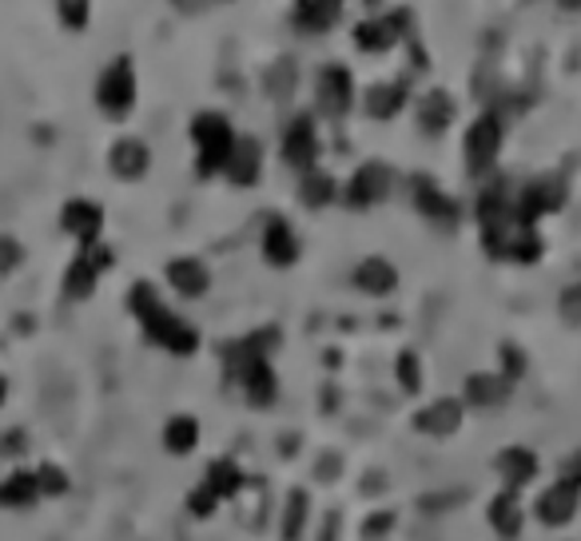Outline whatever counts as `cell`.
I'll list each match as a JSON object with an SVG mask.
<instances>
[{
    "label": "cell",
    "mask_w": 581,
    "mask_h": 541,
    "mask_svg": "<svg viewBox=\"0 0 581 541\" xmlns=\"http://www.w3.org/2000/svg\"><path fill=\"white\" fill-rule=\"evenodd\" d=\"M128 311L140 319L148 343L163 346V351H172V355H180V358L199 351V331L191 323H184L180 315H172V307H163V299L156 295L151 283H136V287L128 291Z\"/></svg>",
    "instance_id": "1"
},
{
    "label": "cell",
    "mask_w": 581,
    "mask_h": 541,
    "mask_svg": "<svg viewBox=\"0 0 581 541\" xmlns=\"http://www.w3.org/2000/svg\"><path fill=\"white\" fill-rule=\"evenodd\" d=\"M478 228H482V247L494 259H506V243L514 235V184L506 175H494L490 187L478 196Z\"/></svg>",
    "instance_id": "2"
},
{
    "label": "cell",
    "mask_w": 581,
    "mask_h": 541,
    "mask_svg": "<svg viewBox=\"0 0 581 541\" xmlns=\"http://www.w3.org/2000/svg\"><path fill=\"white\" fill-rule=\"evenodd\" d=\"M191 139H196V172L199 180H208V175L223 172L227 168V160H232V148H235V127L232 120L223 112H199L196 120H191Z\"/></svg>",
    "instance_id": "3"
},
{
    "label": "cell",
    "mask_w": 581,
    "mask_h": 541,
    "mask_svg": "<svg viewBox=\"0 0 581 541\" xmlns=\"http://www.w3.org/2000/svg\"><path fill=\"white\" fill-rule=\"evenodd\" d=\"M566 199H570V184L561 175H537L514 192V228H534L542 216L566 208Z\"/></svg>",
    "instance_id": "4"
},
{
    "label": "cell",
    "mask_w": 581,
    "mask_h": 541,
    "mask_svg": "<svg viewBox=\"0 0 581 541\" xmlns=\"http://www.w3.org/2000/svg\"><path fill=\"white\" fill-rule=\"evenodd\" d=\"M498 148H502V115L486 108L474 124L466 127V139H462L466 172L474 175V180L490 175L494 172V160H498Z\"/></svg>",
    "instance_id": "5"
},
{
    "label": "cell",
    "mask_w": 581,
    "mask_h": 541,
    "mask_svg": "<svg viewBox=\"0 0 581 541\" xmlns=\"http://www.w3.org/2000/svg\"><path fill=\"white\" fill-rule=\"evenodd\" d=\"M96 104L108 112V120H124L136 108V69L128 57H116L96 81Z\"/></svg>",
    "instance_id": "6"
},
{
    "label": "cell",
    "mask_w": 581,
    "mask_h": 541,
    "mask_svg": "<svg viewBox=\"0 0 581 541\" xmlns=\"http://www.w3.org/2000/svg\"><path fill=\"white\" fill-rule=\"evenodd\" d=\"M395 192V168L383 160H367L347 184V208L350 211H371L374 204H386Z\"/></svg>",
    "instance_id": "7"
},
{
    "label": "cell",
    "mask_w": 581,
    "mask_h": 541,
    "mask_svg": "<svg viewBox=\"0 0 581 541\" xmlns=\"http://www.w3.org/2000/svg\"><path fill=\"white\" fill-rule=\"evenodd\" d=\"M280 343V327H263V331L247 334V339H235V343L223 346V367H227V379L244 382L247 370H256L259 362H268V351Z\"/></svg>",
    "instance_id": "8"
},
{
    "label": "cell",
    "mask_w": 581,
    "mask_h": 541,
    "mask_svg": "<svg viewBox=\"0 0 581 541\" xmlns=\"http://www.w3.org/2000/svg\"><path fill=\"white\" fill-rule=\"evenodd\" d=\"M314 100L326 120H343L355 104V76L343 64H323L319 81H314Z\"/></svg>",
    "instance_id": "9"
},
{
    "label": "cell",
    "mask_w": 581,
    "mask_h": 541,
    "mask_svg": "<svg viewBox=\"0 0 581 541\" xmlns=\"http://www.w3.org/2000/svg\"><path fill=\"white\" fill-rule=\"evenodd\" d=\"M283 160L299 172H311L314 160H319V136H314V120L307 112H299L287 124V136H283Z\"/></svg>",
    "instance_id": "10"
},
{
    "label": "cell",
    "mask_w": 581,
    "mask_h": 541,
    "mask_svg": "<svg viewBox=\"0 0 581 541\" xmlns=\"http://www.w3.org/2000/svg\"><path fill=\"white\" fill-rule=\"evenodd\" d=\"M60 228L76 235L81 247H96L100 243V231H104V208L92 204V199H69L64 211H60Z\"/></svg>",
    "instance_id": "11"
},
{
    "label": "cell",
    "mask_w": 581,
    "mask_h": 541,
    "mask_svg": "<svg viewBox=\"0 0 581 541\" xmlns=\"http://www.w3.org/2000/svg\"><path fill=\"white\" fill-rule=\"evenodd\" d=\"M578 506H581V490L558 478V482L549 485L546 494L537 497V521H542V526H549V530L570 526L573 514H578Z\"/></svg>",
    "instance_id": "12"
},
{
    "label": "cell",
    "mask_w": 581,
    "mask_h": 541,
    "mask_svg": "<svg viewBox=\"0 0 581 541\" xmlns=\"http://www.w3.org/2000/svg\"><path fill=\"white\" fill-rule=\"evenodd\" d=\"M415 208H419L427 219H434V223H442V228H454V223H458V216H462L458 199L446 196V192L434 184L431 175H415Z\"/></svg>",
    "instance_id": "13"
},
{
    "label": "cell",
    "mask_w": 581,
    "mask_h": 541,
    "mask_svg": "<svg viewBox=\"0 0 581 541\" xmlns=\"http://www.w3.org/2000/svg\"><path fill=\"white\" fill-rule=\"evenodd\" d=\"M494 470H498V478L506 482V490H510V494H518L522 485L534 482L537 454H534V450H526V446H506L498 458H494Z\"/></svg>",
    "instance_id": "14"
},
{
    "label": "cell",
    "mask_w": 581,
    "mask_h": 541,
    "mask_svg": "<svg viewBox=\"0 0 581 541\" xmlns=\"http://www.w3.org/2000/svg\"><path fill=\"white\" fill-rule=\"evenodd\" d=\"M108 168H112V175H120V180H144L151 168V151L144 139L128 136V139H116L112 144V151H108Z\"/></svg>",
    "instance_id": "15"
},
{
    "label": "cell",
    "mask_w": 581,
    "mask_h": 541,
    "mask_svg": "<svg viewBox=\"0 0 581 541\" xmlns=\"http://www.w3.org/2000/svg\"><path fill=\"white\" fill-rule=\"evenodd\" d=\"M458 427H462V403L458 398H438V403L422 406L419 415H415V430L419 434L450 438L458 434Z\"/></svg>",
    "instance_id": "16"
},
{
    "label": "cell",
    "mask_w": 581,
    "mask_h": 541,
    "mask_svg": "<svg viewBox=\"0 0 581 541\" xmlns=\"http://www.w3.org/2000/svg\"><path fill=\"white\" fill-rule=\"evenodd\" d=\"M343 16V4L338 0H302L290 9V24L307 36H319V33H331Z\"/></svg>",
    "instance_id": "17"
},
{
    "label": "cell",
    "mask_w": 581,
    "mask_h": 541,
    "mask_svg": "<svg viewBox=\"0 0 581 541\" xmlns=\"http://www.w3.org/2000/svg\"><path fill=\"white\" fill-rule=\"evenodd\" d=\"M259 168H263V144L256 136H239L232 148V160H227V180L239 187H251L259 180Z\"/></svg>",
    "instance_id": "18"
},
{
    "label": "cell",
    "mask_w": 581,
    "mask_h": 541,
    "mask_svg": "<svg viewBox=\"0 0 581 541\" xmlns=\"http://www.w3.org/2000/svg\"><path fill=\"white\" fill-rule=\"evenodd\" d=\"M263 259L271 267H290L299 259V235L290 231L287 219H268V228H263Z\"/></svg>",
    "instance_id": "19"
},
{
    "label": "cell",
    "mask_w": 581,
    "mask_h": 541,
    "mask_svg": "<svg viewBox=\"0 0 581 541\" xmlns=\"http://www.w3.org/2000/svg\"><path fill=\"white\" fill-rule=\"evenodd\" d=\"M454 115H458V104H454V96L446 88H431L419 100V127L427 136H442L454 124Z\"/></svg>",
    "instance_id": "20"
},
{
    "label": "cell",
    "mask_w": 581,
    "mask_h": 541,
    "mask_svg": "<svg viewBox=\"0 0 581 541\" xmlns=\"http://www.w3.org/2000/svg\"><path fill=\"white\" fill-rule=\"evenodd\" d=\"M355 287L362 291V295H374V299H383V295H391V291L398 287V271L395 263H386V259H362L359 267H355Z\"/></svg>",
    "instance_id": "21"
},
{
    "label": "cell",
    "mask_w": 581,
    "mask_h": 541,
    "mask_svg": "<svg viewBox=\"0 0 581 541\" xmlns=\"http://www.w3.org/2000/svg\"><path fill=\"white\" fill-rule=\"evenodd\" d=\"M168 283H172V291H180L184 299H199V295L211 287V275H208V267H203V259H172V263H168Z\"/></svg>",
    "instance_id": "22"
},
{
    "label": "cell",
    "mask_w": 581,
    "mask_h": 541,
    "mask_svg": "<svg viewBox=\"0 0 581 541\" xmlns=\"http://www.w3.org/2000/svg\"><path fill=\"white\" fill-rule=\"evenodd\" d=\"M295 88H299V60L295 57L271 60L268 72H263V93H268V100L287 104L290 96H295Z\"/></svg>",
    "instance_id": "23"
},
{
    "label": "cell",
    "mask_w": 581,
    "mask_h": 541,
    "mask_svg": "<svg viewBox=\"0 0 581 541\" xmlns=\"http://www.w3.org/2000/svg\"><path fill=\"white\" fill-rule=\"evenodd\" d=\"M486 518L502 538H518V533L526 530V514H522V506H518V494H510V490H502V494L490 497Z\"/></svg>",
    "instance_id": "24"
},
{
    "label": "cell",
    "mask_w": 581,
    "mask_h": 541,
    "mask_svg": "<svg viewBox=\"0 0 581 541\" xmlns=\"http://www.w3.org/2000/svg\"><path fill=\"white\" fill-rule=\"evenodd\" d=\"M96 279H100V267L88 259V251H81L76 259L69 263V271H64V299H92L96 295Z\"/></svg>",
    "instance_id": "25"
},
{
    "label": "cell",
    "mask_w": 581,
    "mask_h": 541,
    "mask_svg": "<svg viewBox=\"0 0 581 541\" xmlns=\"http://www.w3.org/2000/svg\"><path fill=\"white\" fill-rule=\"evenodd\" d=\"M407 96H410V88H407L403 81H395V84H374V88H367L362 104H367V115H374V120H391L395 112H403Z\"/></svg>",
    "instance_id": "26"
},
{
    "label": "cell",
    "mask_w": 581,
    "mask_h": 541,
    "mask_svg": "<svg viewBox=\"0 0 581 541\" xmlns=\"http://www.w3.org/2000/svg\"><path fill=\"white\" fill-rule=\"evenodd\" d=\"M510 398V382L502 379V374H494V370H478V374H470L466 379V403L474 406H498Z\"/></svg>",
    "instance_id": "27"
},
{
    "label": "cell",
    "mask_w": 581,
    "mask_h": 541,
    "mask_svg": "<svg viewBox=\"0 0 581 541\" xmlns=\"http://www.w3.org/2000/svg\"><path fill=\"white\" fill-rule=\"evenodd\" d=\"M335 196H338V187H335V180H331L326 172L311 168V172L299 175V204H302V208H311V211L331 208V204H335Z\"/></svg>",
    "instance_id": "28"
},
{
    "label": "cell",
    "mask_w": 581,
    "mask_h": 541,
    "mask_svg": "<svg viewBox=\"0 0 581 541\" xmlns=\"http://www.w3.org/2000/svg\"><path fill=\"white\" fill-rule=\"evenodd\" d=\"M40 497V485H36V470H12L4 482H0V506H33Z\"/></svg>",
    "instance_id": "29"
},
{
    "label": "cell",
    "mask_w": 581,
    "mask_h": 541,
    "mask_svg": "<svg viewBox=\"0 0 581 541\" xmlns=\"http://www.w3.org/2000/svg\"><path fill=\"white\" fill-rule=\"evenodd\" d=\"M199 446V422L191 415H175L168 427H163V450L168 454H191Z\"/></svg>",
    "instance_id": "30"
},
{
    "label": "cell",
    "mask_w": 581,
    "mask_h": 541,
    "mask_svg": "<svg viewBox=\"0 0 581 541\" xmlns=\"http://www.w3.org/2000/svg\"><path fill=\"white\" fill-rule=\"evenodd\" d=\"M239 386L247 391L251 406H271V403H275V394H280V382H275V370H271V362H259L256 370H247Z\"/></svg>",
    "instance_id": "31"
},
{
    "label": "cell",
    "mask_w": 581,
    "mask_h": 541,
    "mask_svg": "<svg viewBox=\"0 0 581 541\" xmlns=\"http://www.w3.org/2000/svg\"><path fill=\"white\" fill-rule=\"evenodd\" d=\"M506 259H514V263H537L542 259V235H537V228H514L510 243H506Z\"/></svg>",
    "instance_id": "32"
},
{
    "label": "cell",
    "mask_w": 581,
    "mask_h": 541,
    "mask_svg": "<svg viewBox=\"0 0 581 541\" xmlns=\"http://www.w3.org/2000/svg\"><path fill=\"white\" fill-rule=\"evenodd\" d=\"M203 485H208L215 497H235L239 494V485H244V474L235 470V462H211L208 466V478H203Z\"/></svg>",
    "instance_id": "33"
},
{
    "label": "cell",
    "mask_w": 581,
    "mask_h": 541,
    "mask_svg": "<svg viewBox=\"0 0 581 541\" xmlns=\"http://www.w3.org/2000/svg\"><path fill=\"white\" fill-rule=\"evenodd\" d=\"M307 514H311V497H307V490H290L287 514H283V541H299L302 526H307Z\"/></svg>",
    "instance_id": "34"
},
{
    "label": "cell",
    "mask_w": 581,
    "mask_h": 541,
    "mask_svg": "<svg viewBox=\"0 0 581 541\" xmlns=\"http://www.w3.org/2000/svg\"><path fill=\"white\" fill-rule=\"evenodd\" d=\"M395 379H398V386H403L407 394L422 391V362H419V355H415V351H403V355L395 358Z\"/></svg>",
    "instance_id": "35"
},
{
    "label": "cell",
    "mask_w": 581,
    "mask_h": 541,
    "mask_svg": "<svg viewBox=\"0 0 581 541\" xmlns=\"http://www.w3.org/2000/svg\"><path fill=\"white\" fill-rule=\"evenodd\" d=\"M36 485H40V497H60L69 494V474L60 470L57 462H45V466H36Z\"/></svg>",
    "instance_id": "36"
},
{
    "label": "cell",
    "mask_w": 581,
    "mask_h": 541,
    "mask_svg": "<svg viewBox=\"0 0 581 541\" xmlns=\"http://www.w3.org/2000/svg\"><path fill=\"white\" fill-rule=\"evenodd\" d=\"M522 374H526V355L514 343H502V379L514 386V382L522 379Z\"/></svg>",
    "instance_id": "37"
},
{
    "label": "cell",
    "mask_w": 581,
    "mask_h": 541,
    "mask_svg": "<svg viewBox=\"0 0 581 541\" xmlns=\"http://www.w3.org/2000/svg\"><path fill=\"white\" fill-rule=\"evenodd\" d=\"M24 259V247L16 235H0V275H12Z\"/></svg>",
    "instance_id": "38"
},
{
    "label": "cell",
    "mask_w": 581,
    "mask_h": 541,
    "mask_svg": "<svg viewBox=\"0 0 581 541\" xmlns=\"http://www.w3.org/2000/svg\"><path fill=\"white\" fill-rule=\"evenodd\" d=\"M558 311H561V319H566L570 327H581V283H573V287L561 291Z\"/></svg>",
    "instance_id": "39"
},
{
    "label": "cell",
    "mask_w": 581,
    "mask_h": 541,
    "mask_svg": "<svg viewBox=\"0 0 581 541\" xmlns=\"http://www.w3.org/2000/svg\"><path fill=\"white\" fill-rule=\"evenodd\" d=\"M215 506H220V497L211 494L208 485H196V490H191V497H187V509H191L196 518H211V514H215Z\"/></svg>",
    "instance_id": "40"
},
{
    "label": "cell",
    "mask_w": 581,
    "mask_h": 541,
    "mask_svg": "<svg viewBox=\"0 0 581 541\" xmlns=\"http://www.w3.org/2000/svg\"><path fill=\"white\" fill-rule=\"evenodd\" d=\"M57 16H60V24H64V28H84V24H88V16H92V9H88V4H72V0H64V4H57Z\"/></svg>",
    "instance_id": "41"
},
{
    "label": "cell",
    "mask_w": 581,
    "mask_h": 541,
    "mask_svg": "<svg viewBox=\"0 0 581 541\" xmlns=\"http://www.w3.org/2000/svg\"><path fill=\"white\" fill-rule=\"evenodd\" d=\"M391 530H395V514H391V509H383V514H371V518L362 521V538H367V541L386 538Z\"/></svg>",
    "instance_id": "42"
},
{
    "label": "cell",
    "mask_w": 581,
    "mask_h": 541,
    "mask_svg": "<svg viewBox=\"0 0 581 541\" xmlns=\"http://www.w3.org/2000/svg\"><path fill=\"white\" fill-rule=\"evenodd\" d=\"M28 446V434L24 430H4L0 434V458H12V454H21Z\"/></svg>",
    "instance_id": "43"
},
{
    "label": "cell",
    "mask_w": 581,
    "mask_h": 541,
    "mask_svg": "<svg viewBox=\"0 0 581 541\" xmlns=\"http://www.w3.org/2000/svg\"><path fill=\"white\" fill-rule=\"evenodd\" d=\"M561 482H570V485H578V490H581V450L573 454L570 462H566V470H561Z\"/></svg>",
    "instance_id": "44"
},
{
    "label": "cell",
    "mask_w": 581,
    "mask_h": 541,
    "mask_svg": "<svg viewBox=\"0 0 581 541\" xmlns=\"http://www.w3.org/2000/svg\"><path fill=\"white\" fill-rule=\"evenodd\" d=\"M338 462H343L338 454H323V458H319V478H323V482L326 478H338Z\"/></svg>",
    "instance_id": "45"
},
{
    "label": "cell",
    "mask_w": 581,
    "mask_h": 541,
    "mask_svg": "<svg viewBox=\"0 0 581 541\" xmlns=\"http://www.w3.org/2000/svg\"><path fill=\"white\" fill-rule=\"evenodd\" d=\"M338 538V514H331V518H326V533L319 541H335Z\"/></svg>",
    "instance_id": "46"
},
{
    "label": "cell",
    "mask_w": 581,
    "mask_h": 541,
    "mask_svg": "<svg viewBox=\"0 0 581 541\" xmlns=\"http://www.w3.org/2000/svg\"><path fill=\"white\" fill-rule=\"evenodd\" d=\"M4 398H9V379L0 374V406H4Z\"/></svg>",
    "instance_id": "47"
}]
</instances>
